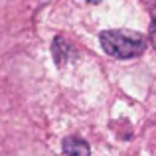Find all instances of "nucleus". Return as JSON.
<instances>
[{
    "mask_svg": "<svg viewBox=\"0 0 156 156\" xmlns=\"http://www.w3.org/2000/svg\"><path fill=\"white\" fill-rule=\"evenodd\" d=\"M150 42H152L154 48H156V2H154V8H152V28H150Z\"/></svg>",
    "mask_w": 156,
    "mask_h": 156,
    "instance_id": "nucleus-4",
    "label": "nucleus"
},
{
    "mask_svg": "<svg viewBox=\"0 0 156 156\" xmlns=\"http://www.w3.org/2000/svg\"><path fill=\"white\" fill-rule=\"evenodd\" d=\"M101 46L109 55L117 57V59H130L136 57L144 51L146 40L142 34L136 32H126V30H107L101 32L99 36Z\"/></svg>",
    "mask_w": 156,
    "mask_h": 156,
    "instance_id": "nucleus-1",
    "label": "nucleus"
},
{
    "mask_svg": "<svg viewBox=\"0 0 156 156\" xmlns=\"http://www.w3.org/2000/svg\"><path fill=\"white\" fill-rule=\"evenodd\" d=\"M51 51H53V57H55L57 65H63L69 57V51H71V46H69L67 40H63L61 36H57L51 44Z\"/></svg>",
    "mask_w": 156,
    "mask_h": 156,
    "instance_id": "nucleus-3",
    "label": "nucleus"
},
{
    "mask_svg": "<svg viewBox=\"0 0 156 156\" xmlns=\"http://www.w3.org/2000/svg\"><path fill=\"white\" fill-rule=\"evenodd\" d=\"M63 154L65 156H89V144L79 136H67L63 140Z\"/></svg>",
    "mask_w": 156,
    "mask_h": 156,
    "instance_id": "nucleus-2",
    "label": "nucleus"
}]
</instances>
